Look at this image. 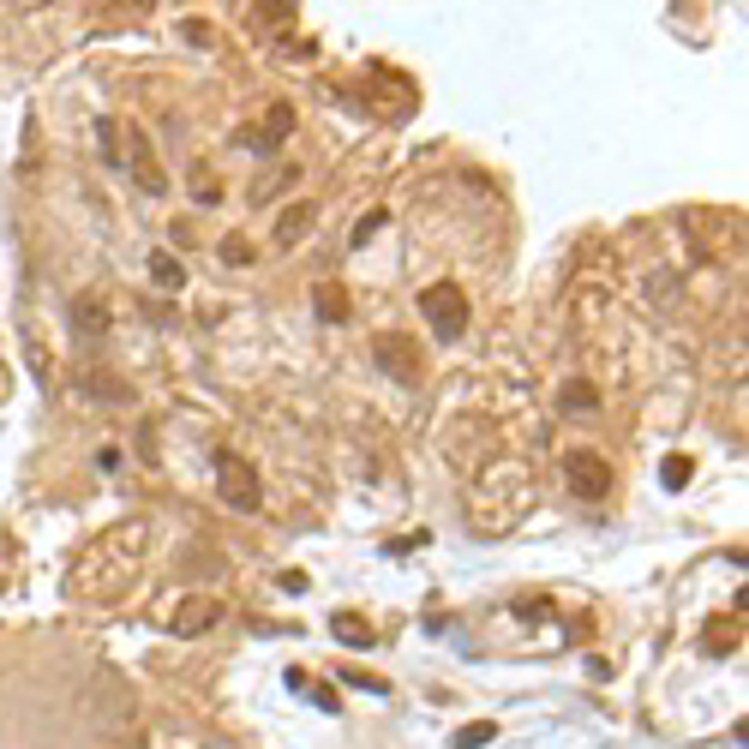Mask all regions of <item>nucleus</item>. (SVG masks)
I'll return each instance as SVG.
<instances>
[{"label":"nucleus","mask_w":749,"mask_h":749,"mask_svg":"<svg viewBox=\"0 0 749 749\" xmlns=\"http://www.w3.org/2000/svg\"><path fill=\"white\" fill-rule=\"evenodd\" d=\"M216 252H222V264H234V270H246V264H252V240H246V234H222V246H216Z\"/></svg>","instance_id":"obj_15"},{"label":"nucleus","mask_w":749,"mask_h":749,"mask_svg":"<svg viewBox=\"0 0 749 749\" xmlns=\"http://www.w3.org/2000/svg\"><path fill=\"white\" fill-rule=\"evenodd\" d=\"M96 138H102V156L120 168V144H126V126H114V120H96Z\"/></svg>","instance_id":"obj_17"},{"label":"nucleus","mask_w":749,"mask_h":749,"mask_svg":"<svg viewBox=\"0 0 749 749\" xmlns=\"http://www.w3.org/2000/svg\"><path fill=\"white\" fill-rule=\"evenodd\" d=\"M330 630H336V642H348V648H372V624H366V618H354V612H336V618H330Z\"/></svg>","instance_id":"obj_13"},{"label":"nucleus","mask_w":749,"mask_h":749,"mask_svg":"<svg viewBox=\"0 0 749 749\" xmlns=\"http://www.w3.org/2000/svg\"><path fill=\"white\" fill-rule=\"evenodd\" d=\"M318 318H324V324H342V318H348V294H342L336 282H318Z\"/></svg>","instance_id":"obj_14"},{"label":"nucleus","mask_w":749,"mask_h":749,"mask_svg":"<svg viewBox=\"0 0 749 749\" xmlns=\"http://www.w3.org/2000/svg\"><path fill=\"white\" fill-rule=\"evenodd\" d=\"M288 132H294V108H288V102H276V108L264 114V126H258V132H246V144L276 150V144H288Z\"/></svg>","instance_id":"obj_10"},{"label":"nucleus","mask_w":749,"mask_h":749,"mask_svg":"<svg viewBox=\"0 0 749 749\" xmlns=\"http://www.w3.org/2000/svg\"><path fill=\"white\" fill-rule=\"evenodd\" d=\"M312 702H318L324 714H336V690H330V684H312Z\"/></svg>","instance_id":"obj_23"},{"label":"nucleus","mask_w":749,"mask_h":749,"mask_svg":"<svg viewBox=\"0 0 749 749\" xmlns=\"http://www.w3.org/2000/svg\"><path fill=\"white\" fill-rule=\"evenodd\" d=\"M372 354H378V366L390 372V378H402V384H420V342L414 336H396V330H378L372 336Z\"/></svg>","instance_id":"obj_3"},{"label":"nucleus","mask_w":749,"mask_h":749,"mask_svg":"<svg viewBox=\"0 0 749 749\" xmlns=\"http://www.w3.org/2000/svg\"><path fill=\"white\" fill-rule=\"evenodd\" d=\"M420 312H426V324H432L444 342H456V336L468 330V294H462L456 282H432V288L420 294Z\"/></svg>","instance_id":"obj_2"},{"label":"nucleus","mask_w":749,"mask_h":749,"mask_svg":"<svg viewBox=\"0 0 749 749\" xmlns=\"http://www.w3.org/2000/svg\"><path fill=\"white\" fill-rule=\"evenodd\" d=\"M150 282H156L162 294H180V288H186V264L168 258V252H150Z\"/></svg>","instance_id":"obj_11"},{"label":"nucleus","mask_w":749,"mask_h":749,"mask_svg":"<svg viewBox=\"0 0 749 749\" xmlns=\"http://www.w3.org/2000/svg\"><path fill=\"white\" fill-rule=\"evenodd\" d=\"M564 480H570L576 498H606V492H612V468H606V456H594V450H570V456H564Z\"/></svg>","instance_id":"obj_4"},{"label":"nucleus","mask_w":749,"mask_h":749,"mask_svg":"<svg viewBox=\"0 0 749 749\" xmlns=\"http://www.w3.org/2000/svg\"><path fill=\"white\" fill-rule=\"evenodd\" d=\"M216 498L228 504V510H258L264 504V486H258V468L246 462V456H216Z\"/></svg>","instance_id":"obj_1"},{"label":"nucleus","mask_w":749,"mask_h":749,"mask_svg":"<svg viewBox=\"0 0 749 749\" xmlns=\"http://www.w3.org/2000/svg\"><path fill=\"white\" fill-rule=\"evenodd\" d=\"M492 738H498V726H492V720H474V726L456 732V749H486Z\"/></svg>","instance_id":"obj_16"},{"label":"nucleus","mask_w":749,"mask_h":749,"mask_svg":"<svg viewBox=\"0 0 749 749\" xmlns=\"http://www.w3.org/2000/svg\"><path fill=\"white\" fill-rule=\"evenodd\" d=\"M558 408H564V414H594V408H600V390H594L588 378H570V384L558 390Z\"/></svg>","instance_id":"obj_12"},{"label":"nucleus","mask_w":749,"mask_h":749,"mask_svg":"<svg viewBox=\"0 0 749 749\" xmlns=\"http://www.w3.org/2000/svg\"><path fill=\"white\" fill-rule=\"evenodd\" d=\"M384 216H390V210H372V216H366V222H360V228H354V246H360V240H372V234H378V228H384Z\"/></svg>","instance_id":"obj_21"},{"label":"nucleus","mask_w":749,"mask_h":749,"mask_svg":"<svg viewBox=\"0 0 749 749\" xmlns=\"http://www.w3.org/2000/svg\"><path fill=\"white\" fill-rule=\"evenodd\" d=\"M708 654H732V630H726V624L708 630Z\"/></svg>","instance_id":"obj_22"},{"label":"nucleus","mask_w":749,"mask_h":749,"mask_svg":"<svg viewBox=\"0 0 749 749\" xmlns=\"http://www.w3.org/2000/svg\"><path fill=\"white\" fill-rule=\"evenodd\" d=\"M72 390H78L84 402H102V408H114V402L126 408V402H132V384L114 378V372H102V366H78V372H72Z\"/></svg>","instance_id":"obj_6"},{"label":"nucleus","mask_w":749,"mask_h":749,"mask_svg":"<svg viewBox=\"0 0 749 749\" xmlns=\"http://www.w3.org/2000/svg\"><path fill=\"white\" fill-rule=\"evenodd\" d=\"M126 156H132V180H138V192L162 198V192H168V174L156 168V150H150V132H144V126H126Z\"/></svg>","instance_id":"obj_5"},{"label":"nucleus","mask_w":749,"mask_h":749,"mask_svg":"<svg viewBox=\"0 0 749 749\" xmlns=\"http://www.w3.org/2000/svg\"><path fill=\"white\" fill-rule=\"evenodd\" d=\"M0 384H6V372H0Z\"/></svg>","instance_id":"obj_24"},{"label":"nucleus","mask_w":749,"mask_h":749,"mask_svg":"<svg viewBox=\"0 0 749 749\" xmlns=\"http://www.w3.org/2000/svg\"><path fill=\"white\" fill-rule=\"evenodd\" d=\"M312 228H318V204H288V210L276 216V246H282V252H294Z\"/></svg>","instance_id":"obj_8"},{"label":"nucleus","mask_w":749,"mask_h":749,"mask_svg":"<svg viewBox=\"0 0 749 749\" xmlns=\"http://www.w3.org/2000/svg\"><path fill=\"white\" fill-rule=\"evenodd\" d=\"M24 354H30V378L48 390V384H54V372H48V354H42V342H24Z\"/></svg>","instance_id":"obj_18"},{"label":"nucleus","mask_w":749,"mask_h":749,"mask_svg":"<svg viewBox=\"0 0 749 749\" xmlns=\"http://www.w3.org/2000/svg\"><path fill=\"white\" fill-rule=\"evenodd\" d=\"M222 618V600H210V594H192L180 612H174V636H198V630H210Z\"/></svg>","instance_id":"obj_9"},{"label":"nucleus","mask_w":749,"mask_h":749,"mask_svg":"<svg viewBox=\"0 0 749 749\" xmlns=\"http://www.w3.org/2000/svg\"><path fill=\"white\" fill-rule=\"evenodd\" d=\"M66 324H72L78 342H102V336H108V306H102L96 294H78V300L66 306Z\"/></svg>","instance_id":"obj_7"},{"label":"nucleus","mask_w":749,"mask_h":749,"mask_svg":"<svg viewBox=\"0 0 749 749\" xmlns=\"http://www.w3.org/2000/svg\"><path fill=\"white\" fill-rule=\"evenodd\" d=\"M660 480H666V486H684V480H690V462H684V456H672V462L660 468Z\"/></svg>","instance_id":"obj_20"},{"label":"nucleus","mask_w":749,"mask_h":749,"mask_svg":"<svg viewBox=\"0 0 749 749\" xmlns=\"http://www.w3.org/2000/svg\"><path fill=\"white\" fill-rule=\"evenodd\" d=\"M192 198H198V204H216V198H222V180H216V174H198V180H192Z\"/></svg>","instance_id":"obj_19"}]
</instances>
